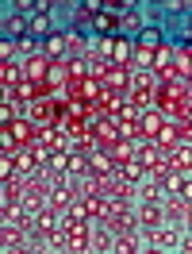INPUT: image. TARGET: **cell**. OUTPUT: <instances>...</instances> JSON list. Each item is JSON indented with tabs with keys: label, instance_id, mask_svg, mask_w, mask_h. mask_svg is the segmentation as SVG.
Wrapping results in <instances>:
<instances>
[{
	"label": "cell",
	"instance_id": "28",
	"mask_svg": "<svg viewBox=\"0 0 192 254\" xmlns=\"http://www.w3.org/2000/svg\"><path fill=\"white\" fill-rule=\"evenodd\" d=\"M158 146L165 150V154H169L173 146H181V135H177V124H165V127H161V135H158Z\"/></svg>",
	"mask_w": 192,
	"mask_h": 254
},
{
	"label": "cell",
	"instance_id": "19",
	"mask_svg": "<svg viewBox=\"0 0 192 254\" xmlns=\"http://www.w3.org/2000/svg\"><path fill=\"white\" fill-rule=\"evenodd\" d=\"M119 108H123V96L112 93V89H104V93L96 96V112H100V116H108V120H112Z\"/></svg>",
	"mask_w": 192,
	"mask_h": 254
},
{
	"label": "cell",
	"instance_id": "4",
	"mask_svg": "<svg viewBox=\"0 0 192 254\" xmlns=\"http://www.w3.org/2000/svg\"><path fill=\"white\" fill-rule=\"evenodd\" d=\"M165 124H169V120H165L158 108L139 112V143H158V135H161V127H165Z\"/></svg>",
	"mask_w": 192,
	"mask_h": 254
},
{
	"label": "cell",
	"instance_id": "11",
	"mask_svg": "<svg viewBox=\"0 0 192 254\" xmlns=\"http://www.w3.org/2000/svg\"><path fill=\"white\" fill-rule=\"evenodd\" d=\"M23 192H27V177H4L0 181V200L4 204H23Z\"/></svg>",
	"mask_w": 192,
	"mask_h": 254
},
{
	"label": "cell",
	"instance_id": "7",
	"mask_svg": "<svg viewBox=\"0 0 192 254\" xmlns=\"http://www.w3.org/2000/svg\"><path fill=\"white\" fill-rule=\"evenodd\" d=\"M135 162L150 174V170H158L161 162H165V150H161L158 143H139V146H135Z\"/></svg>",
	"mask_w": 192,
	"mask_h": 254
},
{
	"label": "cell",
	"instance_id": "40",
	"mask_svg": "<svg viewBox=\"0 0 192 254\" xmlns=\"http://www.w3.org/2000/svg\"><path fill=\"white\" fill-rule=\"evenodd\" d=\"M89 254H93V251H89ZM108 254H112V251H108Z\"/></svg>",
	"mask_w": 192,
	"mask_h": 254
},
{
	"label": "cell",
	"instance_id": "12",
	"mask_svg": "<svg viewBox=\"0 0 192 254\" xmlns=\"http://www.w3.org/2000/svg\"><path fill=\"white\" fill-rule=\"evenodd\" d=\"M50 65H54V62H50L47 54H35V58H27V62H23V77L35 81V85H43V81L50 77Z\"/></svg>",
	"mask_w": 192,
	"mask_h": 254
},
{
	"label": "cell",
	"instance_id": "26",
	"mask_svg": "<svg viewBox=\"0 0 192 254\" xmlns=\"http://www.w3.org/2000/svg\"><path fill=\"white\" fill-rule=\"evenodd\" d=\"M65 174H69V177H85V174H89V154L69 150V166H65Z\"/></svg>",
	"mask_w": 192,
	"mask_h": 254
},
{
	"label": "cell",
	"instance_id": "17",
	"mask_svg": "<svg viewBox=\"0 0 192 254\" xmlns=\"http://www.w3.org/2000/svg\"><path fill=\"white\" fill-rule=\"evenodd\" d=\"M119 166L112 162V154L108 150H96V154H89V174L93 177H108V174H115Z\"/></svg>",
	"mask_w": 192,
	"mask_h": 254
},
{
	"label": "cell",
	"instance_id": "34",
	"mask_svg": "<svg viewBox=\"0 0 192 254\" xmlns=\"http://www.w3.org/2000/svg\"><path fill=\"white\" fill-rule=\"evenodd\" d=\"M119 35H135V39H139V35H143V16H139V12L123 16V27H119Z\"/></svg>",
	"mask_w": 192,
	"mask_h": 254
},
{
	"label": "cell",
	"instance_id": "15",
	"mask_svg": "<svg viewBox=\"0 0 192 254\" xmlns=\"http://www.w3.org/2000/svg\"><path fill=\"white\" fill-rule=\"evenodd\" d=\"M39 143L47 146L50 154H62V150H69V139L62 135V127H39Z\"/></svg>",
	"mask_w": 192,
	"mask_h": 254
},
{
	"label": "cell",
	"instance_id": "16",
	"mask_svg": "<svg viewBox=\"0 0 192 254\" xmlns=\"http://www.w3.org/2000/svg\"><path fill=\"white\" fill-rule=\"evenodd\" d=\"M0 85H4V93H12L16 85H23V62H0Z\"/></svg>",
	"mask_w": 192,
	"mask_h": 254
},
{
	"label": "cell",
	"instance_id": "1",
	"mask_svg": "<svg viewBox=\"0 0 192 254\" xmlns=\"http://www.w3.org/2000/svg\"><path fill=\"white\" fill-rule=\"evenodd\" d=\"M154 93H158V77L150 73V69H135V77H131V93H127V104L131 108H154Z\"/></svg>",
	"mask_w": 192,
	"mask_h": 254
},
{
	"label": "cell",
	"instance_id": "35",
	"mask_svg": "<svg viewBox=\"0 0 192 254\" xmlns=\"http://www.w3.org/2000/svg\"><path fill=\"white\" fill-rule=\"evenodd\" d=\"M47 247H50V251H62V254H65V247H69V235H65V227L50 231V235H47Z\"/></svg>",
	"mask_w": 192,
	"mask_h": 254
},
{
	"label": "cell",
	"instance_id": "6",
	"mask_svg": "<svg viewBox=\"0 0 192 254\" xmlns=\"http://www.w3.org/2000/svg\"><path fill=\"white\" fill-rule=\"evenodd\" d=\"M43 54H47L50 62H65V54H69V31H54L43 39Z\"/></svg>",
	"mask_w": 192,
	"mask_h": 254
},
{
	"label": "cell",
	"instance_id": "22",
	"mask_svg": "<svg viewBox=\"0 0 192 254\" xmlns=\"http://www.w3.org/2000/svg\"><path fill=\"white\" fill-rule=\"evenodd\" d=\"M189 216H192V204H189V200H181V196H173V200L165 204V220L189 223Z\"/></svg>",
	"mask_w": 192,
	"mask_h": 254
},
{
	"label": "cell",
	"instance_id": "20",
	"mask_svg": "<svg viewBox=\"0 0 192 254\" xmlns=\"http://www.w3.org/2000/svg\"><path fill=\"white\" fill-rule=\"evenodd\" d=\"M104 227H108L112 235H135V231H139V220H135V212H123V216L108 220Z\"/></svg>",
	"mask_w": 192,
	"mask_h": 254
},
{
	"label": "cell",
	"instance_id": "21",
	"mask_svg": "<svg viewBox=\"0 0 192 254\" xmlns=\"http://www.w3.org/2000/svg\"><path fill=\"white\" fill-rule=\"evenodd\" d=\"M115 65H135V43L127 35H115V54H112Z\"/></svg>",
	"mask_w": 192,
	"mask_h": 254
},
{
	"label": "cell",
	"instance_id": "27",
	"mask_svg": "<svg viewBox=\"0 0 192 254\" xmlns=\"http://www.w3.org/2000/svg\"><path fill=\"white\" fill-rule=\"evenodd\" d=\"M192 174H177V170H169V174L161 177V189L173 192V196H181V189H185V181H189Z\"/></svg>",
	"mask_w": 192,
	"mask_h": 254
},
{
	"label": "cell",
	"instance_id": "33",
	"mask_svg": "<svg viewBox=\"0 0 192 254\" xmlns=\"http://www.w3.org/2000/svg\"><path fill=\"white\" fill-rule=\"evenodd\" d=\"M47 35H54L50 31V16H43V12L31 16V39H47Z\"/></svg>",
	"mask_w": 192,
	"mask_h": 254
},
{
	"label": "cell",
	"instance_id": "3",
	"mask_svg": "<svg viewBox=\"0 0 192 254\" xmlns=\"http://www.w3.org/2000/svg\"><path fill=\"white\" fill-rule=\"evenodd\" d=\"M131 77H135V65H115V62L104 65V89H112L119 96L131 93Z\"/></svg>",
	"mask_w": 192,
	"mask_h": 254
},
{
	"label": "cell",
	"instance_id": "24",
	"mask_svg": "<svg viewBox=\"0 0 192 254\" xmlns=\"http://www.w3.org/2000/svg\"><path fill=\"white\" fill-rule=\"evenodd\" d=\"M135 146H139V143H127V139H119L115 146H108V154H112L115 166H123V162H135Z\"/></svg>",
	"mask_w": 192,
	"mask_h": 254
},
{
	"label": "cell",
	"instance_id": "25",
	"mask_svg": "<svg viewBox=\"0 0 192 254\" xmlns=\"http://www.w3.org/2000/svg\"><path fill=\"white\" fill-rule=\"evenodd\" d=\"M115 177H119V181H131V185H139V181L146 177V170L139 166V162H123V166L115 170Z\"/></svg>",
	"mask_w": 192,
	"mask_h": 254
},
{
	"label": "cell",
	"instance_id": "8",
	"mask_svg": "<svg viewBox=\"0 0 192 254\" xmlns=\"http://www.w3.org/2000/svg\"><path fill=\"white\" fill-rule=\"evenodd\" d=\"M135 220H139V227H143V231H154V227H161V223H165V204H150V200H146V204L135 212Z\"/></svg>",
	"mask_w": 192,
	"mask_h": 254
},
{
	"label": "cell",
	"instance_id": "31",
	"mask_svg": "<svg viewBox=\"0 0 192 254\" xmlns=\"http://www.w3.org/2000/svg\"><path fill=\"white\" fill-rule=\"evenodd\" d=\"M4 31H12V35H19V39H27V31H31V23L19 16V12H12L8 16V23H4Z\"/></svg>",
	"mask_w": 192,
	"mask_h": 254
},
{
	"label": "cell",
	"instance_id": "32",
	"mask_svg": "<svg viewBox=\"0 0 192 254\" xmlns=\"http://www.w3.org/2000/svg\"><path fill=\"white\" fill-rule=\"evenodd\" d=\"M112 254H143V251H139L135 235H115V247H112Z\"/></svg>",
	"mask_w": 192,
	"mask_h": 254
},
{
	"label": "cell",
	"instance_id": "5",
	"mask_svg": "<svg viewBox=\"0 0 192 254\" xmlns=\"http://www.w3.org/2000/svg\"><path fill=\"white\" fill-rule=\"evenodd\" d=\"M4 135H8V139H12L16 146H35V143H39V127H35L31 120H27V116L12 120V124L4 127Z\"/></svg>",
	"mask_w": 192,
	"mask_h": 254
},
{
	"label": "cell",
	"instance_id": "29",
	"mask_svg": "<svg viewBox=\"0 0 192 254\" xmlns=\"http://www.w3.org/2000/svg\"><path fill=\"white\" fill-rule=\"evenodd\" d=\"M62 223H93V216H89V204H85V200H77V204H73V208L62 216Z\"/></svg>",
	"mask_w": 192,
	"mask_h": 254
},
{
	"label": "cell",
	"instance_id": "18",
	"mask_svg": "<svg viewBox=\"0 0 192 254\" xmlns=\"http://www.w3.org/2000/svg\"><path fill=\"white\" fill-rule=\"evenodd\" d=\"M135 192H139L143 200H150V204H161V192H165V189H161V181H158V177H150V174H146L143 181L135 185Z\"/></svg>",
	"mask_w": 192,
	"mask_h": 254
},
{
	"label": "cell",
	"instance_id": "2",
	"mask_svg": "<svg viewBox=\"0 0 192 254\" xmlns=\"http://www.w3.org/2000/svg\"><path fill=\"white\" fill-rule=\"evenodd\" d=\"M65 235H69V247H65V254H89L93 251V223H62Z\"/></svg>",
	"mask_w": 192,
	"mask_h": 254
},
{
	"label": "cell",
	"instance_id": "37",
	"mask_svg": "<svg viewBox=\"0 0 192 254\" xmlns=\"http://www.w3.org/2000/svg\"><path fill=\"white\" fill-rule=\"evenodd\" d=\"M4 254H39V251H31V247H23V251H4Z\"/></svg>",
	"mask_w": 192,
	"mask_h": 254
},
{
	"label": "cell",
	"instance_id": "36",
	"mask_svg": "<svg viewBox=\"0 0 192 254\" xmlns=\"http://www.w3.org/2000/svg\"><path fill=\"white\" fill-rule=\"evenodd\" d=\"M181 200H189V204H192V177L185 181V189H181Z\"/></svg>",
	"mask_w": 192,
	"mask_h": 254
},
{
	"label": "cell",
	"instance_id": "38",
	"mask_svg": "<svg viewBox=\"0 0 192 254\" xmlns=\"http://www.w3.org/2000/svg\"><path fill=\"white\" fill-rule=\"evenodd\" d=\"M143 254H165V251H158V247H150V251H143Z\"/></svg>",
	"mask_w": 192,
	"mask_h": 254
},
{
	"label": "cell",
	"instance_id": "30",
	"mask_svg": "<svg viewBox=\"0 0 192 254\" xmlns=\"http://www.w3.org/2000/svg\"><path fill=\"white\" fill-rule=\"evenodd\" d=\"M146 235H150V243H154V247H173L177 243V231H169V227H154V231H146Z\"/></svg>",
	"mask_w": 192,
	"mask_h": 254
},
{
	"label": "cell",
	"instance_id": "39",
	"mask_svg": "<svg viewBox=\"0 0 192 254\" xmlns=\"http://www.w3.org/2000/svg\"><path fill=\"white\" fill-rule=\"evenodd\" d=\"M185 254H192V239H189V243H185Z\"/></svg>",
	"mask_w": 192,
	"mask_h": 254
},
{
	"label": "cell",
	"instance_id": "23",
	"mask_svg": "<svg viewBox=\"0 0 192 254\" xmlns=\"http://www.w3.org/2000/svg\"><path fill=\"white\" fill-rule=\"evenodd\" d=\"M173 62H177V43H169V39H161L158 54H154V69H169Z\"/></svg>",
	"mask_w": 192,
	"mask_h": 254
},
{
	"label": "cell",
	"instance_id": "13",
	"mask_svg": "<svg viewBox=\"0 0 192 254\" xmlns=\"http://www.w3.org/2000/svg\"><path fill=\"white\" fill-rule=\"evenodd\" d=\"M77 200H81V196H77V189H73V185H62V189H54V192H50L47 208H54L58 216H65V212L77 204Z\"/></svg>",
	"mask_w": 192,
	"mask_h": 254
},
{
	"label": "cell",
	"instance_id": "14",
	"mask_svg": "<svg viewBox=\"0 0 192 254\" xmlns=\"http://www.w3.org/2000/svg\"><path fill=\"white\" fill-rule=\"evenodd\" d=\"M165 162H169V170H177V174H192V143L173 146V150L165 154Z\"/></svg>",
	"mask_w": 192,
	"mask_h": 254
},
{
	"label": "cell",
	"instance_id": "9",
	"mask_svg": "<svg viewBox=\"0 0 192 254\" xmlns=\"http://www.w3.org/2000/svg\"><path fill=\"white\" fill-rule=\"evenodd\" d=\"M58 227H62V216H58L54 208H43V212H35V216H31V231H35V235H43V239H47L50 231H58Z\"/></svg>",
	"mask_w": 192,
	"mask_h": 254
},
{
	"label": "cell",
	"instance_id": "10",
	"mask_svg": "<svg viewBox=\"0 0 192 254\" xmlns=\"http://www.w3.org/2000/svg\"><path fill=\"white\" fill-rule=\"evenodd\" d=\"M93 139L100 143V150L115 146V143H119V127H115V120H108V116H104V120H96V124H93Z\"/></svg>",
	"mask_w": 192,
	"mask_h": 254
}]
</instances>
